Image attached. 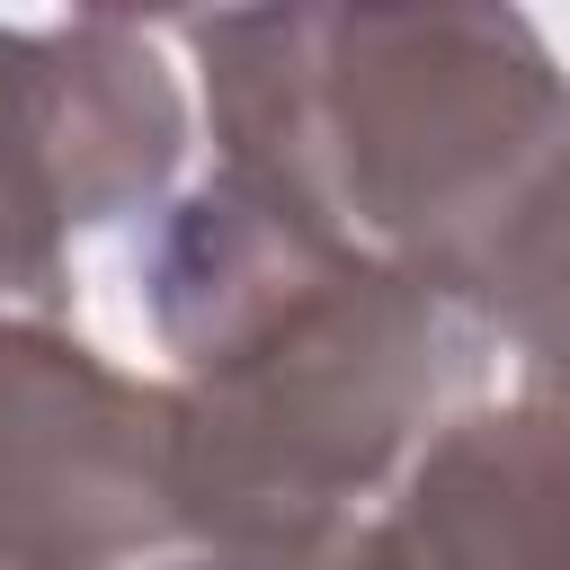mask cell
I'll use <instances>...</instances> for the list:
<instances>
[{"instance_id":"cell-1","label":"cell","mask_w":570,"mask_h":570,"mask_svg":"<svg viewBox=\"0 0 570 570\" xmlns=\"http://www.w3.org/2000/svg\"><path fill=\"white\" fill-rule=\"evenodd\" d=\"M232 178L490 303L570 285V89L517 9H240L178 27Z\"/></svg>"},{"instance_id":"cell-2","label":"cell","mask_w":570,"mask_h":570,"mask_svg":"<svg viewBox=\"0 0 570 570\" xmlns=\"http://www.w3.org/2000/svg\"><path fill=\"white\" fill-rule=\"evenodd\" d=\"M178 89L151 27H0V285L53 276V232L160 187Z\"/></svg>"}]
</instances>
